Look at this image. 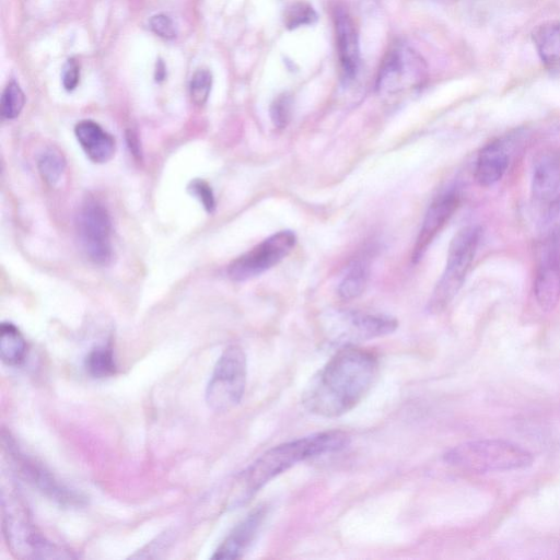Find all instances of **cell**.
<instances>
[{"label": "cell", "mask_w": 560, "mask_h": 560, "mask_svg": "<svg viewBox=\"0 0 560 560\" xmlns=\"http://www.w3.org/2000/svg\"><path fill=\"white\" fill-rule=\"evenodd\" d=\"M317 21V13L311 4L296 1L287 7L283 22L287 28L294 30L303 25H311Z\"/></svg>", "instance_id": "cell-24"}, {"label": "cell", "mask_w": 560, "mask_h": 560, "mask_svg": "<svg viewBox=\"0 0 560 560\" xmlns=\"http://www.w3.org/2000/svg\"><path fill=\"white\" fill-rule=\"evenodd\" d=\"M25 103V96L16 82H10L4 89L1 102L0 113L3 119H14L21 113Z\"/></svg>", "instance_id": "cell-25"}, {"label": "cell", "mask_w": 560, "mask_h": 560, "mask_svg": "<svg viewBox=\"0 0 560 560\" xmlns=\"http://www.w3.org/2000/svg\"><path fill=\"white\" fill-rule=\"evenodd\" d=\"M424 65L409 48L393 47L380 68L376 88L382 93L394 94L406 88L417 86L424 80Z\"/></svg>", "instance_id": "cell-12"}, {"label": "cell", "mask_w": 560, "mask_h": 560, "mask_svg": "<svg viewBox=\"0 0 560 560\" xmlns=\"http://www.w3.org/2000/svg\"><path fill=\"white\" fill-rule=\"evenodd\" d=\"M77 229L88 258L96 265H107L112 259V221L105 206L94 198L86 199L80 208Z\"/></svg>", "instance_id": "cell-10"}, {"label": "cell", "mask_w": 560, "mask_h": 560, "mask_svg": "<svg viewBox=\"0 0 560 560\" xmlns=\"http://www.w3.org/2000/svg\"><path fill=\"white\" fill-rule=\"evenodd\" d=\"M349 435L339 430L324 431L273 446L258 457L233 482L228 506L238 508L278 475L314 456L339 452L348 446Z\"/></svg>", "instance_id": "cell-2"}, {"label": "cell", "mask_w": 560, "mask_h": 560, "mask_svg": "<svg viewBox=\"0 0 560 560\" xmlns=\"http://www.w3.org/2000/svg\"><path fill=\"white\" fill-rule=\"evenodd\" d=\"M27 345L19 328L9 322L0 326V357L9 366L21 365L26 357Z\"/></svg>", "instance_id": "cell-20"}, {"label": "cell", "mask_w": 560, "mask_h": 560, "mask_svg": "<svg viewBox=\"0 0 560 560\" xmlns=\"http://www.w3.org/2000/svg\"><path fill=\"white\" fill-rule=\"evenodd\" d=\"M188 191L197 198L208 212L215 209V199L210 185L203 179H192L188 185Z\"/></svg>", "instance_id": "cell-28"}, {"label": "cell", "mask_w": 560, "mask_h": 560, "mask_svg": "<svg viewBox=\"0 0 560 560\" xmlns=\"http://www.w3.org/2000/svg\"><path fill=\"white\" fill-rule=\"evenodd\" d=\"M536 301L545 312L552 311L560 300V241L553 234L542 244L534 282Z\"/></svg>", "instance_id": "cell-13"}, {"label": "cell", "mask_w": 560, "mask_h": 560, "mask_svg": "<svg viewBox=\"0 0 560 560\" xmlns=\"http://www.w3.org/2000/svg\"><path fill=\"white\" fill-rule=\"evenodd\" d=\"M212 83L211 73L208 70H198L190 81V96L195 104L203 105L208 100Z\"/></svg>", "instance_id": "cell-27"}, {"label": "cell", "mask_w": 560, "mask_h": 560, "mask_svg": "<svg viewBox=\"0 0 560 560\" xmlns=\"http://www.w3.org/2000/svg\"><path fill=\"white\" fill-rule=\"evenodd\" d=\"M481 230L476 225L460 229L451 241L445 269L428 303L430 313L442 312L460 289L475 258Z\"/></svg>", "instance_id": "cell-5"}, {"label": "cell", "mask_w": 560, "mask_h": 560, "mask_svg": "<svg viewBox=\"0 0 560 560\" xmlns=\"http://www.w3.org/2000/svg\"><path fill=\"white\" fill-rule=\"evenodd\" d=\"M292 97L289 93L279 94L270 105V117L275 127L282 129L291 120Z\"/></svg>", "instance_id": "cell-26"}, {"label": "cell", "mask_w": 560, "mask_h": 560, "mask_svg": "<svg viewBox=\"0 0 560 560\" xmlns=\"http://www.w3.org/2000/svg\"><path fill=\"white\" fill-rule=\"evenodd\" d=\"M397 327V319L389 315L359 311H337L323 323L326 339L339 349L389 335Z\"/></svg>", "instance_id": "cell-7"}, {"label": "cell", "mask_w": 560, "mask_h": 560, "mask_svg": "<svg viewBox=\"0 0 560 560\" xmlns=\"http://www.w3.org/2000/svg\"><path fill=\"white\" fill-rule=\"evenodd\" d=\"M368 280V264L362 260L354 261L339 284V296L343 300H353L360 296L366 288Z\"/></svg>", "instance_id": "cell-22"}, {"label": "cell", "mask_w": 560, "mask_h": 560, "mask_svg": "<svg viewBox=\"0 0 560 560\" xmlns=\"http://www.w3.org/2000/svg\"><path fill=\"white\" fill-rule=\"evenodd\" d=\"M84 368L94 378H104L114 375L117 363L110 346H97L93 348L84 359Z\"/></svg>", "instance_id": "cell-21"}, {"label": "cell", "mask_w": 560, "mask_h": 560, "mask_svg": "<svg viewBox=\"0 0 560 560\" xmlns=\"http://www.w3.org/2000/svg\"><path fill=\"white\" fill-rule=\"evenodd\" d=\"M66 160L60 151L54 148L45 150L37 160V168L42 178L55 186L63 174Z\"/></svg>", "instance_id": "cell-23"}, {"label": "cell", "mask_w": 560, "mask_h": 560, "mask_svg": "<svg viewBox=\"0 0 560 560\" xmlns=\"http://www.w3.org/2000/svg\"><path fill=\"white\" fill-rule=\"evenodd\" d=\"M150 28L159 36L172 38L176 35L173 21L164 14H158L150 19Z\"/></svg>", "instance_id": "cell-29"}, {"label": "cell", "mask_w": 560, "mask_h": 560, "mask_svg": "<svg viewBox=\"0 0 560 560\" xmlns=\"http://www.w3.org/2000/svg\"><path fill=\"white\" fill-rule=\"evenodd\" d=\"M508 164L509 155L504 147L499 141L491 142L478 155L475 178L480 186H492L502 178Z\"/></svg>", "instance_id": "cell-19"}, {"label": "cell", "mask_w": 560, "mask_h": 560, "mask_svg": "<svg viewBox=\"0 0 560 560\" xmlns=\"http://www.w3.org/2000/svg\"><path fill=\"white\" fill-rule=\"evenodd\" d=\"M378 375V359L372 351L340 348L312 377L302 402L312 413L336 418L353 409L370 392Z\"/></svg>", "instance_id": "cell-1"}, {"label": "cell", "mask_w": 560, "mask_h": 560, "mask_svg": "<svg viewBox=\"0 0 560 560\" xmlns=\"http://www.w3.org/2000/svg\"><path fill=\"white\" fill-rule=\"evenodd\" d=\"M458 205L459 196L456 191L445 192L430 205L412 248L411 259L415 264L420 261Z\"/></svg>", "instance_id": "cell-14"}, {"label": "cell", "mask_w": 560, "mask_h": 560, "mask_svg": "<svg viewBox=\"0 0 560 560\" xmlns=\"http://www.w3.org/2000/svg\"><path fill=\"white\" fill-rule=\"evenodd\" d=\"M74 135L93 163H105L114 155L115 139L95 121L81 120L74 127Z\"/></svg>", "instance_id": "cell-17"}, {"label": "cell", "mask_w": 560, "mask_h": 560, "mask_svg": "<svg viewBox=\"0 0 560 560\" xmlns=\"http://www.w3.org/2000/svg\"><path fill=\"white\" fill-rule=\"evenodd\" d=\"M532 39L546 69L560 74V21L540 23L533 30Z\"/></svg>", "instance_id": "cell-18"}, {"label": "cell", "mask_w": 560, "mask_h": 560, "mask_svg": "<svg viewBox=\"0 0 560 560\" xmlns=\"http://www.w3.org/2000/svg\"><path fill=\"white\" fill-rule=\"evenodd\" d=\"M79 82V67L74 60H69L63 68L62 83L67 91L75 89Z\"/></svg>", "instance_id": "cell-30"}, {"label": "cell", "mask_w": 560, "mask_h": 560, "mask_svg": "<svg viewBox=\"0 0 560 560\" xmlns=\"http://www.w3.org/2000/svg\"><path fill=\"white\" fill-rule=\"evenodd\" d=\"M2 532L7 545L19 559H69L73 556L50 541L34 524L27 506L12 491L2 490Z\"/></svg>", "instance_id": "cell-3"}, {"label": "cell", "mask_w": 560, "mask_h": 560, "mask_svg": "<svg viewBox=\"0 0 560 560\" xmlns=\"http://www.w3.org/2000/svg\"><path fill=\"white\" fill-rule=\"evenodd\" d=\"M2 447L16 472L45 497L59 505L79 508L85 497L62 483L42 463L23 452L10 432L2 430Z\"/></svg>", "instance_id": "cell-8"}, {"label": "cell", "mask_w": 560, "mask_h": 560, "mask_svg": "<svg viewBox=\"0 0 560 560\" xmlns=\"http://www.w3.org/2000/svg\"><path fill=\"white\" fill-rule=\"evenodd\" d=\"M247 363L243 349L231 345L219 357L206 387L205 398L214 411H228L237 406L246 386Z\"/></svg>", "instance_id": "cell-6"}, {"label": "cell", "mask_w": 560, "mask_h": 560, "mask_svg": "<svg viewBox=\"0 0 560 560\" xmlns=\"http://www.w3.org/2000/svg\"><path fill=\"white\" fill-rule=\"evenodd\" d=\"M532 205L541 226L551 223L560 213V165L553 156L546 155L535 164Z\"/></svg>", "instance_id": "cell-11"}, {"label": "cell", "mask_w": 560, "mask_h": 560, "mask_svg": "<svg viewBox=\"0 0 560 560\" xmlns=\"http://www.w3.org/2000/svg\"><path fill=\"white\" fill-rule=\"evenodd\" d=\"M296 236L292 231L277 232L235 258L228 267L234 281H246L277 266L293 249Z\"/></svg>", "instance_id": "cell-9"}, {"label": "cell", "mask_w": 560, "mask_h": 560, "mask_svg": "<svg viewBox=\"0 0 560 560\" xmlns=\"http://www.w3.org/2000/svg\"><path fill=\"white\" fill-rule=\"evenodd\" d=\"M267 514V506L260 505L243 518L226 536L212 555V559H238L256 539Z\"/></svg>", "instance_id": "cell-15"}, {"label": "cell", "mask_w": 560, "mask_h": 560, "mask_svg": "<svg viewBox=\"0 0 560 560\" xmlns=\"http://www.w3.org/2000/svg\"><path fill=\"white\" fill-rule=\"evenodd\" d=\"M447 464L470 472L506 471L526 468L533 455L510 441L485 439L456 445L444 455Z\"/></svg>", "instance_id": "cell-4"}, {"label": "cell", "mask_w": 560, "mask_h": 560, "mask_svg": "<svg viewBox=\"0 0 560 560\" xmlns=\"http://www.w3.org/2000/svg\"><path fill=\"white\" fill-rule=\"evenodd\" d=\"M338 58L346 81L355 77L359 68V42L351 18L343 9L335 15Z\"/></svg>", "instance_id": "cell-16"}]
</instances>
